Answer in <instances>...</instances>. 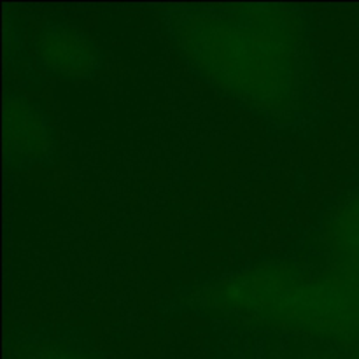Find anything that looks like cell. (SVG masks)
Returning <instances> with one entry per match:
<instances>
[{"instance_id":"1","label":"cell","mask_w":359,"mask_h":359,"mask_svg":"<svg viewBox=\"0 0 359 359\" xmlns=\"http://www.w3.org/2000/svg\"><path fill=\"white\" fill-rule=\"evenodd\" d=\"M168 34L193 69L230 97L276 119L300 111L307 37L300 13L277 4L182 7Z\"/></svg>"},{"instance_id":"2","label":"cell","mask_w":359,"mask_h":359,"mask_svg":"<svg viewBox=\"0 0 359 359\" xmlns=\"http://www.w3.org/2000/svg\"><path fill=\"white\" fill-rule=\"evenodd\" d=\"M210 314L359 346V280L286 263L249 266L196 294Z\"/></svg>"},{"instance_id":"3","label":"cell","mask_w":359,"mask_h":359,"mask_svg":"<svg viewBox=\"0 0 359 359\" xmlns=\"http://www.w3.org/2000/svg\"><path fill=\"white\" fill-rule=\"evenodd\" d=\"M42 65L67 77H86L100 63V51L79 28L70 25H46L35 41Z\"/></svg>"},{"instance_id":"4","label":"cell","mask_w":359,"mask_h":359,"mask_svg":"<svg viewBox=\"0 0 359 359\" xmlns=\"http://www.w3.org/2000/svg\"><path fill=\"white\" fill-rule=\"evenodd\" d=\"M6 140L9 153L21 160L44 156L51 144V135L42 109L23 97L7 98Z\"/></svg>"},{"instance_id":"5","label":"cell","mask_w":359,"mask_h":359,"mask_svg":"<svg viewBox=\"0 0 359 359\" xmlns=\"http://www.w3.org/2000/svg\"><path fill=\"white\" fill-rule=\"evenodd\" d=\"M328 241L339 269L359 280V195L351 198L333 217Z\"/></svg>"},{"instance_id":"6","label":"cell","mask_w":359,"mask_h":359,"mask_svg":"<svg viewBox=\"0 0 359 359\" xmlns=\"http://www.w3.org/2000/svg\"><path fill=\"white\" fill-rule=\"evenodd\" d=\"M23 359H93L83 351L60 344H35L23 351Z\"/></svg>"}]
</instances>
